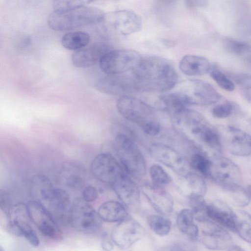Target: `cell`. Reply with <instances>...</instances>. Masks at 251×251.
<instances>
[{
  "label": "cell",
  "instance_id": "obj_1",
  "mask_svg": "<svg viewBox=\"0 0 251 251\" xmlns=\"http://www.w3.org/2000/svg\"><path fill=\"white\" fill-rule=\"evenodd\" d=\"M131 75L137 91L165 92L173 89L178 80L172 63L157 56L142 57Z\"/></svg>",
  "mask_w": 251,
  "mask_h": 251
},
{
  "label": "cell",
  "instance_id": "obj_2",
  "mask_svg": "<svg viewBox=\"0 0 251 251\" xmlns=\"http://www.w3.org/2000/svg\"><path fill=\"white\" fill-rule=\"evenodd\" d=\"M104 13L85 4L71 9L54 11L49 16V27L56 31H67L101 23Z\"/></svg>",
  "mask_w": 251,
  "mask_h": 251
},
{
  "label": "cell",
  "instance_id": "obj_3",
  "mask_svg": "<svg viewBox=\"0 0 251 251\" xmlns=\"http://www.w3.org/2000/svg\"><path fill=\"white\" fill-rule=\"evenodd\" d=\"M113 147L126 172L132 177L141 179L146 173V164L140 149L126 134L115 136Z\"/></svg>",
  "mask_w": 251,
  "mask_h": 251
},
{
  "label": "cell",
  "instance_id": "obj_4",
  "mask_svg": "<svg viewBox=\"0 0 251 251\" xmlns=\"http://www.w3.org/2000/svg\"><path fill=\"white\" fill-rule=\"evenodd\" d=\"M174 91L187 105H209L218 101L221 96L209 83L197 79L182 81Z\"/></svg>",
  "mask_w": 251,
  "mask_h": 251
},
{
  "label": "cell",
  "instance_id": "obj_5",
  "mask_svg": "<svg viewBox=\"0 0 251 251\" xmlns=\"http://www.w3.org/2000/svg\"><path fill=\"white\" fill-rule=\"evenodd\" d=\"M101 221L98 212L81 198L73 200L70 225L75 230L85 234L96 233L101 228Z\"/></svg>",
  "mask_w": 251,
  "mask_h": 251
},
{
  "label": "cell",
  "instance_id": "obj_6",
  "mask_svg": "<svg viewBox=\"0 0 251 251\" xmlns=\"http://www.w3.org/2000/svg\"><path fill=\"white\" fill-rule=\"evenodd\" d=\"M141 58V55L134 50H111L99 64L101 70L106 75L120 74L132 70Z\"/></svg>",
  "mask_w": 251,
  "mask_h": 251
},
{
  "label": "cell",
  "instance_id": "obj_7",
  "mask_svg": "<svg viewBox=\"0 0 251 251\" xmlns=\"http://www.w3.org/2000/svg\"><path fill=\"white\" fill-rule=\"evenodd\" d=\"M106 27L116 34L128 35L140 30V16L131 10H119L104 14L102 21Z\"/></svg>",
  "mask_w": 251,
  "mask_h": 251
},
{
  "label": "cell",
  "instance_id": "obj_8",
  "mask_svg": "<svg viewBox=\"0 0 251 251\" xmlns=\"http://www.w3.org/2000/svg\"><path fill=\"white\" fill-rule=\"evenodd\" d=\"M145 233L144 227L128 215L114 226L112 230L111 238L117 246L125 249L143 238Z\"/></svg>",
  "mask_w": 251,
  "mask_h": 251
},
{
  "label": "cell",
  "instance_id": "obj_9",
  "mask_svg": "<svg viewBox=\"0 0 251 251\" xmlns=\"http://www.w3.org/2000/svg\"><path fill=\"white\" fill-rule=\"evenodd\" d=\"M26 207L28 217L43 235L52 239L61 237L58 225L43 204L32 200L27 202Z\"/></svg>",
  "mask_w": 251,
  "mask_h": 251
},
{
  "label": "cell",
  "instance_id": "obj_10",
  "mask_svg": "<svg viewBox=\"0 0 251 251\" xmlns=\"http://www.w3.org/2000/svg\"><path fill=\"white\" fill-rule=\"evenodd\" d=\"M90 169L97 179L110 185L125 174L119 163L108 153L96 156L91 162Z\"/></svg>",
  "mask_w": 251,
  "mask_h": 251
},
{
  "label": "cell",
  "instance_id": "obj_11",
  "mask_svg": "<svg viewBox=\"0 0 251 251\" xmlns=\"http://www.w3.org/2000/svg\"><path fill=\"white\" fill-rule=\"evenodd\" d=\"M119 113L126 120L143 125L152 114V110L142 100L131 96L121 97L116 103ZM151 121V120H150Z\"/></svg>",
  "mask_w": 251,
  "mask_h": 251
},
{
  "label": "cell",
  "instance_id": "obj_12",
  "mask_svg": "<svg viewBox=\"0 0 251 251\" xmlns=\"http://www.w3.org/2000/svg\"><path fill=\"white\" fill-rule=\"evenodd\" d=\"M124 74L107 75L101 77L96 84L97 89L107 94L121 97L137 92L132 75Z\"/></svg>",
  "mask_w": 251,
  "mask_h": 251
},
{
  "label": "cell",
  "instance_id": "obj_13",
  "mask_svg": "<svg viewBox=\"0 0 251 251\" xmlns=\"http://www.w3.org/2000/svg\"><path fill=\"white\" fill-rule=\"evenodd\" d=\"M203 228L198 239L206 248L214 251L228 249L233 245L230 234L225 228L212 222L203 223Z\"/></svg>",
  "mask_w": 251,
  "mask_h": 251
},
{
  "label": "cell",
  "instance_id": "obj_14",
  "mask_svg": "<svg viewBox=\"0 0 251 251\" xmlns=\"http://www.w3.org/2000/svg\"><path fill=\"white\" fill-rule=\"evenodd\" d=\"M110 186L126 208L133 212L139 210L140 207L139 189L125 174Z\"/></svg>",
  "mask_w": 251,
  "mask_h": 251
},
{
  "label": "cell",
  "instance_id": "obj_15",
  "mask_svg": "<svg viewBox=\"0 0 251 251\" xmlns=\"http://www.w3.org/2000/svg\"><path fill=\"white\" fill-rule=\"evenodd\" d=\"M46 202L48 205L47 209L58 225L70 224L72 202L66 191L55 188Z\"/></svg>",
  "mask_w": 251,
  "mask_h": 251
},
{
  "label": "cell",
  "instance_id": "obj_16",
  "mask_svg": "<svg viewBox=\"0 0 251 251\" xmlns=\"http://www.w3.org/2000/svg\"><path fill=\"white\" fill-rule=\"evenodd\" d=\"M218 136L220 141L224 142V145L230 153L239 156L250 155L251 137L248 133L233 127H228Z\"/></svg>",
  "mask_w": 251,
  "mask_h": 251
},
{
  "label": "cell",
  "instance_id": "obj_17",
  "mask_svg": "<svg viewBox=\"0 0 251 251\" xmlns=\"http://www.w3.org/2000/svg\"><path fill=\"white\" fill-rule=\"evenodd\" d=\"M209 174L226 187L236 186L240 179L239 169L229 159L220 157L211 161Z\"/></svg>",
  "mask_w": 251,
  "mask_h": 251
},
{
  "label": "cell",
  "instance_id": "obj_18",
  "mask_svg": "<svg viewBox=\"0 0 251 251\" xmlns=\"http://www.w3.org/2000/svg\"><path fill=\"white\" fill-rule=\"evenodd\" d=\"M111 50L109 46L105 43H94L74 52L72 55V62L77 68H88L100 63Z\"/></svg>",
  "mask_w": 251,
  "mask_h": 251
},
{
  "label": "cell",
  "instance_id": "obj_19",
  "mask_svg": "<svg viewBox=\"0 0 251 251\" xmlns=\"http://www.w3.org/2000/svg\"><path fill=\"white\" fill-rule=\"evenodd\" d=\"M207 215L209 222L234 232L235 212L225 202L216 201L207 204Z\"/></svg>",
  "mask_w": 251,
  "mask_h": 251
},
{
  "label": "cell",
  "instance_id": "obj_20",
  "mask_svg": "<svg viewBox=\"0 0 251 251\" xmlns=\"http://www.w3.org/2000/svg\"><path fill=\"white\" fill-rule=\"evenodd\" d=\"M143 191L151 206L158 213L165 215L172 211L173 200L165 190L153 184L144 186Z\"/></svg>",
  "mask_w": 251,
  "mask_h": 251
},
{
  "label": "cell",
  "instance_id": "obj_21",
  "mask_svg": "<svg viewBox=\"0 0 251 251\" xmlns=\"http://www.w3.org/2000/svg\"><path fill=\"white\" fill-rule=\"evenodd\" d=\"M211 67V64L206 58L196 55L184 56L179 64L180 71L190 76L205 75L209 73Z\"/></svg>",
  "mask_w": 251,
  "mask_h": 251
},
{
  "label": "cell",
  "instance_id": "obj_22",
  "mask_svg": "<svg viewBox=\"0 0 251 251\" xmlns=\"http://www.w3.org/2000/svg\"><path fill=\"white\" fill-rule=\"evenodd\" d=\"M98 213L101 220L106 222H119L128 216L126 207L121 202L108 201L99 208Z\"/></svg>",
  "mask_w": 251,
  "mask_h": 251
},
{
  "label": "cell",
  "instance_id": "obj_23",
  "mask_svg": "<svg viewBox=\"0 0 251 251\" xmlns=\"http://www.w3.org/2000/svg\"><path fill=\"white\" fill-rule=\"evenodd\" d=\"M183 193L190 201L202 199L206 191L203 179L195 174H189L184 178Z\"/></svg>",
  "mask_w": 251,
  "mask_h": 251
},
{
  "label": "cell",
  "instance_id": "obj_24",
  "mask_svg": "<svg viewBox=\"0 0 251 251\" xmlns=\"http://www.w3.org/2000/svg\"><path fill=\"white\" fill-rule=\"evenodd\" d=\"M191 209H183L178 213L176 224L179 230L192 240L198 239L199 228L194 222Z\"/></svg>",
  "mask_w": 251,
  "mask_h": 251
},
{
  "label": "cell",
  "instance_id": "obj_25",
  "mask_svg": "<svg viewBox=\"0 0 251 251\" xmlns=\"http://www.w3.org/2000/svg\"><path fill=\"white\" fill-rule=\"evenodd\" d=\"M151 152L156 160L170 167L176 168L182 165V159L175 151L169 147L153 146Z\"/></svg>",
  "mask_w": 251,
  "mask_h": 251
},
{
  "label": "cell",
  "instance_id": "obj_26",
  "mask_svg": "<svg viewBox=\"0 0 251 251\" xmlns=\"http://www.w3.org/2000/svg\"><path fill=\"white\" fill-rule=\"evenodd\" d=\"M31 189L40 200L46 201L52 194L54 187L50 179L44 175H37L31 180Z\"/></svg>",
  "mask_w": 251,
  "mask_h": 251
},
{
  "label": "cell",
  "instance_id": "obj_27",
  "mask_svg": "<svg viewBox=\"0 0 251 251\" xmlns=\"http://www.w3.org/2000/svg\"><path fill=\"white\" fill-rule=\"evenodd\" d=\"M8 227L15 235L24 237L32 246L36 247L39 245L40 240L28 223L19 221L16 219L9 223Z\"/></svg>",
  "mask_w": 251,
  "mask_h": 251
},
{
  "label": "cell",
  "instance_id": "obj_28",
  "mask_svg": "<svg viewBox=\"0 0 251 251\" xmlns=\"http://www.w3.org/2000/svg\"><path fill=\"white\" fill-rule=\"evenodd\" d=\"M90 40L88 33L82 31H74L68 32L64 35L61 43L66 49L77 50L86 47Z\"/></svg>",
  "mask_w": 251,
  "mask_h": 251
},
{
  "label": "cell",
  "instance_id": "obj_29",
  "mask_svg": "<svg viewBox=\"0 0 251 251\" xmlns=\"http://www.w3.org/2000/svg\"><path fill=\"white\" fill-rule=\"evenodd\" d=\"M234 232L245 241L251 243V218L249 213L243 210L235 212Z\"/></svg>",
  "mask_w": 251,
  "mask_h": 251
},
{
  "label": "cell",
  "instance_id": "obj_30",
  "mask_svg": "<svg viewBox=\"0 0 251 251\" xmlns=\"http://www.w3.org/2000/svg\"><path fill=\"white\" fill-rule=\"evenodd\" d=\"M148 222L151 229L160 236L167 235L172 227L171 222L161 215H150L148 218Z\"/></svg>",
  "mask_w": 251,
  "mask_h": 251
},
{
  "label": "cell",
  "instance_id": "obj_31",
  "mask_svg": "<svg viewBox=\"0 0 251 251\" xmlns=\"http://www.w3.org/2000/svg\"><path fill=\"white\" fill-rule=\"evenodd\" d=\"M211 77L222 89L226 91H233L235 85L233 82L216 65H212L209 72Z\"/></svg>",
  "mask_w": 251,
  "mask_h": 251
},
{
  "label": "cell",
  "instance_id": "obj_32",
  "mask_svg": "<svg viewBox=\"0 0 251 251\" xmlns=\"http://www.w3.org/2000/svg\"><path fill=\"white\" fill-rule=\"evenodd\" d=\"M224 45L229 52L237 55H246L251 50L250 45L248 43L231 38H226Z\"/></svg>",
  "mask_w": 251,
  "mask_h": 251
},
{
  "label": "cell",
  "instance_id": "obj_33",
  "mask_svg": "<svg viewBox=\"0 0 251 251\" xmlns=\"http://www.w3.org/2000/svg\"><path fill=\"white\" fill-rule=\"evenodd\" d=\"M229 76L240 87L243 96L250 102L251 100L250 75L247 74H238L230 75Z\"/></svg>",
  "mask_w": 251,
  "mask_h": 251
},
{
  "label": "cell",
  "instance_id": "obj_34",
  "mask_svg": "<svg viewBox=\"0 0 251 251\" xmlns=\"http://www.w3.org/2000/svg\"><path fill=\"white\" fill-rule=\"evenodd\" d=\"M230 191V195L234 203L239 206H245L250 201V193L248 191L238 186H234L227 188Z\"/></svg>",
  "mask_w": 251,
  "mask_h": 251
},
{
  "label": "cell",
  "instance_id": "obj_35",
  "mask_svg": "<svg viewBox=\"0 0 251 251\" xmlns=\"http://www.w3.org/2000/svg\"><path fill=\"white\" fill-rule=\"evenodd\" d=\"M190 164L194 170L200 173L205 175L209 174L211 161L203 154H193L191 158Z\"/></svg>",
  "mask_w": 251,
  "mask_h": 251
},
{
  "label": "cell",
  "instance_id": "obj_36",
  "mask_svg": "<svg viewBox=\"0 0 251 251\" xmlns=\"http://www.w3.org/2000/svg\"><path fill=\"white\" fill-rule=\"evenodd\" d=\"M150 174L154 184L158 186L167 184L171 180L168 173L159 165H152L150 168Z\"/></svg>",
  "mask_w": 251,
  "mask_h": 251
},
{
  "label": "cell",
  "instance_id": "obj_37",
  "mask_svg": "<svg viewBox=\"0 0 251 251\" xmlns=\"http://www.w3.org/2000/svg\"><path fill=\"white\" fill-rule=\"evenodd\" d=\"M66 180L67 186L71 189H80L83 187L84 184V179L82 175L75 171L68 175Z\"/></svg>",
  "mask_w": 251,
  "mask_h": 251
},
{
  "label": "cell",
  "instance_id": "obj_38",
  "mask_svg": "<svg viewBox=\"0 0 251 251\" xmlns=\"http://www.w3.org/2000/svg\"><path fill=\"white\" fill-rule=\"evenodd\" d=\"M232 110V105L230 103L226 102L215 106L211 112L213 116L215 118L224 119L229 116Z\"/></svg>",
  "mask_w": 251,
  "mask_h": 251
},
{
  "label": "cell",
  "instance_id": "obj_39",
  "mask_svg": "<svg viewBox=\"0 0 251 251\" xmlns=\"http://www.w3.org/2000/svg\"><path fill=\"white\" fill-rule=\"evenodd\" d=\"M87 2L83 0H54L53 2L54 11L65 10L82 5Z\"/></svg>",
  "mask_w": 251,
  "mask_h": 251
},
{
  "label": "cell",
  "instance_id": "obj_40",
  "mask_svg": "<svg viewBox=\"0 0 251 251\" xmlns=\"http://www.w3.org/2000/svg\"><path fill=\"white\" fill-rule=\"evenodd\" d=\"M98 195V191L96 187L93 186H87L84 187L82 190L81 198L88 203L97 200Z\"/></svg>",
  "mask_w": 251,
  "mask_h": 251
},
{
  "label": "cell",
  "instance_id": "obj_41",
  "mask_svg": "<svg viewBox=\"0 0 251 251\" xmlns=\"http://www.w3.org/2000/svg\"><path fill=\"white\" fill-rule=\"evenodd\" d=\"M143 131L150 136L157 135L160 130V125L155 121H149L142 125Z\"/></svg>",
  "mask_w": 251,
  "mask_h": 251
},
{
  "label": "cell",
  "instance_id": "obj_42",
  "mask_svg": "<svg viewBox=\"0 0 251 251\" xmlns=\"http://www.w3.org/2000/svg\"><path fill=\"white\" fill-rule=\"evenodd\" d=\"M11 206V200L8 193L0 189V208L3 210H8Z\"/></svg>",
  "mask_w": 251,
  "mask_h": 251
},
{
  "label": "cell",
  "instance_id": "obj_43",
  "mask_svg": "<svg viewBox=\"0 0 251 251\" xmlns=\"http://www.w3.org/2000/svg\"><path fill=\"white\" fill-rule=\"evenodd\" d=\"M112 240L106 232L102 233L101 236L100 244L104 251H111L113 249Z\"/></svg>",
  "mask_w": 251,
  "mask_h": 251
},
{
  "label": "cell",
  "instance_id": "obj_44",
  "mask_svg": "<svg viewBox=\"0 0 251 251\" xmlns=\"http://www.w3.org/2000/svg\"><path fill=\"white\" fill-rule=\"evenodd\" d=\"M156 251H186L185 248L179 244H172L159 248Z\"/></svg>",
  "mask_w": 251,
  "mask_h": 251
},
{
  "label": "cell",
  "instance_id": "obj_45",
  "mask_svg": "<svg viewBox=\"0 0 251 251\" xmlns=\"http://www.w3.org/2000/svg\"><path fill=\"white\" fill-rule=\"evenodd\" d=\"M188 7L191 8L205 7L208 4L207 0H186L185 1Z\"/></svg>",
  "mask_w": 251,
  "mask_h": 251
},
{
  "label": "cell",
  "instance_id": "obj_46",
  "mask_svg": "<svg viewBox=\"0 0 251 251\" xmlns=\"http://www.w3.org/2000/svg\"><path fill=\"white\" fill-rule=\"evenodd\" d=\"M230 251H245L240 246L237 245H232L229 249Z\"/></svg>",
  "mask_w": 251,
  "mask_h": 251
},
{
  "label": "cell",
  "instance_id": "obj_47",
  "mask_svg": "<svg viewBox=\"0 0 251 251\" xmlns=\"http://www.w3.org/2000/svg\"><path fill=\"white\" fill-rule=\"evenodd\" d=\"M0 251H4L2 247L0 245Z\"/></svg>",
  "mask_w": 251,
  "mask_h": 251
}]
</instances>
